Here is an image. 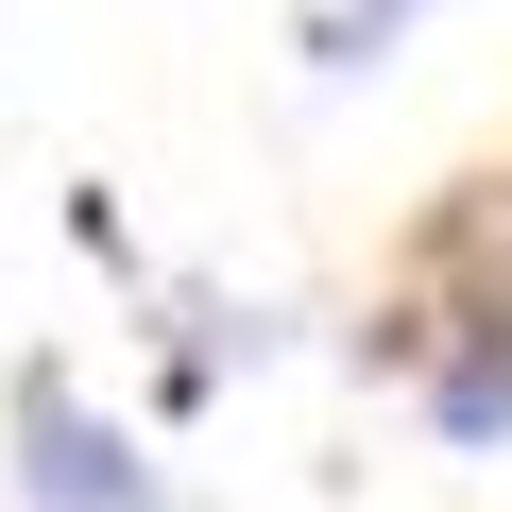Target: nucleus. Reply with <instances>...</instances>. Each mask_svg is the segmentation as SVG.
<instances>
[{
	"label": "nucleus",
	"mask_w": 512,
	"mask_h": 512,
	"mask_svg": "<svg viewBox=\"0 0 512 512\" xmlns=\"http://www.w3.org/2000/svg\"><path fill=\"white\" fill-rule=\"evenodd\" d=\"M427 410H444V444H512V325H478V342L444 359Z\"/></svg>",
	"instance_id": "f03ea898"
},
{
	"label": "nucleus",
	"mask_w": 512,
	"mask_h": 512,
	"mask_svg": "<svg viewBox=\"0 0 512 512\" xmlns=\"http://www.w3.org/2000/svg\"><path fill=\"white\" fill-rule=\"evenodd\" d=\"M18 495H35V512H171V478H154V461H137L69 376L18 393Z\"/></svg>",
	"instance_id": "f257e3e1"
},
{
	"label": "nucleus",
	"mask_w": 512,
	"mask_h": 512,
	"mask_svg": "<svg viewBox=\"0 0 512 512\" xmlns=\"http://www.w3.org/2000/svg\"><path fill=\"white\" fill-rule=\"evenodd\" d=\"M376 35H410V0H325V18H308L325 69H376Z\"/></svg>",
	"instance_id": "7ed1b4c3"
}]
</instances>
